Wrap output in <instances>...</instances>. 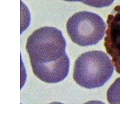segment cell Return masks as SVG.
I'll return each instance as SVG.
<instances>
[{
    "mask_svg": "<svg viewBox=\"0 0 120 135\" xmlns=\"http://www.w3.org/2000/svg\"><path fill=\"white\" fill-rule=\"evenodd\" d=\"M66 41L61 31L53 27L35 30L27 39L26 49L31 64L53 63L67 56Z\"/></svg>",
    "mask_w": 120,
    "mask_h": 135,
    "instance_id": "cell-1",
    "label": "cell"
},
{
    "mask_svg": "<svg viewBox=\"0 0 120 135\" xmlns=\"http://www.w3.org/2000/svg\"><path fill=\"white\" fill-rule=\"evenodd\" d=\"M113 72L114 65L108 55L92 51L82 54L75 61L73 78L80 86L90 89L103 86Z\"/></svg>",
    "mask_w": 120,
    "mask_h": 135,
    "instance_id": "cell-2",
    "label": "cell"
},
{
    "mask_svg": "<svg viewBox=\"0 0 120 135\" xmlns=\"http://www.w3.org/2000/svg\"><path fill=\"white\" fill-rule=\"evenodd\" d=\"M66 28L72 41L84 47L96 45L102 40L106 33V25L99 15L82 11L69 19Z\"/></svg>",
    "mask_w": 120,
    "mask_h": 135,
    "instance_id": "cell-3",
    "label": "cell"
},
{
    "mask_svg": "<svg viewBox=\"0 0 120 135\" xmlns=\"http://www.w3.org/2000/svg\"><path fill=\"white\" fill-rule=\"evenodd\" d=\"M107 24L104 46L107 53L112 58L116 71L120 74V5L116 6L108 15Z\"/></svg>",
    "mask_w": 120,
    "mask_h": 135,
    "instance_id": "cell-4",
    "label": "cell"
},
{
    "mask_svg": "<svg viewBox=\"0 0 120 135\" xmlns=\"http://www.w3.org/2000/svg\"><path fill=\"white\" fill-rule=\"evenodd\" d=\"M31 64L35 75L40 80L48 83H57L67 77L69 71L70 60L67 55L53 63Z\"/></svg>",
    "mask_w": 120,
    "mask_h": 135,
    "instance_id": "cell-5",
    "label": "cell"
},
{
    "mask_svg": "<svg viewBox=\"0 0 120 135\" xmlns=\"http://www.w3.org/2000/svg\"><path fill=\"white\" fill-rule=\"evenodd\" d=\"M107 97L111 104H120V77L117 78L109 88Z\"/></svg>",
    "mask_w": 120,
    "mask_h": 135,
    "instance_id": "cell-6",
    "label": "cell"
},
{
    "mask_svg": "<svg viewBox=\"0 0 120 135\" xmlns=\"http://www.w3.org/2000/svg\"><path fill=\"white\" fill-rule=\"evenodd\" d=\"M114 1L115 0H85L83 3L97 8H102L110 6Z\"/></svg>",
    "mask_w": 120,
    "mask_h": 135,
    "instance_id": "cell-7",
    "label": "cell"
},
{
    "mask_svg": "<svg viewBox=\"0 0 120 135\" xmlns=\"http://www.w3.org/2000/svg\"><path fill=\"white\" fill-rule=\"evenodd\" d=\"M65 1H67V2H83L85 0H63Z\"/></svg>",
    "mask_w": 120,
    "mask_h": 135,
    "instance_id": "cell-8",
    "label": "cell"
}]
</instances>
